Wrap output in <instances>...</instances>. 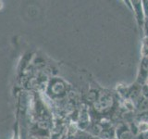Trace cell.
I'll return each instance as SVG.
<instances>
[{"label": "cell", "mask_w": 148, "mask_h": 139, "mask_svg": "<svg viewBox=\"0 0 148 139\" xmlns=\"http://www.w3.org/2000/svg\"><path fill=\"white\" fill-rule=\"evenodd\" d=\"M147 83V85H148V79H147V83Z\"/></svg>", "instance_id": "cell-12"}, {"label": "cell", "mask_w": 148, "mask_h": 139, "mask_svg": "<svg viewBox=\"0 0 148 139\" xmlns=\"http://www.w3.org/2000/svg\"><path fill=\"white\" fill-rule=\"evenodd\" d=\"M132 136L130 124L126 122H119L115 128V137L117 139H132Z\"/></svg>", "instance_id": "cell-3"}, {"label": "cell", "mask_w": 148, "mask_h": 139, "mask_svg": "<svg viewBox=\"0 0 148 139\" xmlns=\"http://www.w3.org/2000/svg\"><path fill=\"white\" fill-rule=\"evenodd\" d=\"M132 12L135 16V20L139 27H143V21H145V13H143L142 0H132Z\"/></svg>", "instance_id": "cell-4"}, {"label": "cell", "mask_w": 148, "mask_h": 139, "mask_svg": "<svg viewBox=\"0 0 148 139\" xmlns=\"http://www.w3.org/2000/svg\"><path fill=\"white\" fill-rule=\"evenodd\" d=\"M135 109L141 113L148 112V99L142 97V98L135 104Z\"/></svg>", "instance_id": "cell-5"}, {"label": "cell", "mask_w": 148, "mask_h": 139, "mask_svg": "<svg viewBox=\"0 0 148 139\" xmlns=\"http://www.w3.org/2000/svg\"><path fill=\"white\" fill-rule=\"evenodd\" d=\"M142 29H143V36L148 37V18L145 19V21H143Z\"/></svg>", "instance_id": "cell-9"}, {"label": "cell", "mask_w": 148, "mask_h": 139, "mask_svg": "<svg viewBox=\"0 0 148 139\" xmlns=\"http://www.w3.org/2000/svg\"><path fill=\"white\" fill-rule=\"evenodd\" d=\"M114 105V98L109 93H99L98 97L95 102V109L97 112H106L109 110Z\"/></svg>", "instance_id": "cell-1"}, {"label": "cell", "mask_w": 148, "mask_h": 139, "mask_svg": "<svg viewBox=\"0 0 148 139\" xmlns=\"http://www.w3.org/2000/svg\"><path fill=\"white\" fill-rule=\"evenodd\" d=\"M140 54H141V58L148 57V37L143 36V38L142 39Z\"/></svg>", "instance_id": "cell-7"}, {"label": "cell", "mask_w": 148, "mask_h": 139, "mask_svg": "<svg viewBox=\"0 0 148 139\" xmlns=\"http://www.w3.org/2000/svg\"><path fill=\"white\" fill-rule=\"evenodd\" d=\"M49 89L51 90V94L57 97H63L67 94V85L61 79L56 78L51 81Z\"/></svg>", "instance_id": "cell-2"}, {"label": "cell", "mask_w": 148, "mask_h": 139, "mask_svg": "<svg viewBox=\"0 0 148 139\" xmlns=\"http://www.w3.org/2000/svg\"><path fill=\"white\" fill-rule=\"evenodd\" d=\"M117 92L120 96V97H122L124 99H127L129 95V85L119 83V85H117Z\"/></svg>", "instance_id": "cell-6"}, {"label": "cell", "mask_w": 148, "mask_h": 139, "mask_svg": "<svg viewBox=\"0 0 148 139\" xmlns=\"http://www.w3.org/2000/svg\"><path fill=\"white\" fill-rule=\"evenodd\" d=\"M142 5L145 16V18H148V0H142Z\"/></svg>", "instance_id": "cell-10"}, {"label": "cell", "mask_w": 148, "mask_h": 139, "mask_svg": "<svg viewBox=\"0 0 148 139\" xmlns=\"http://www.w3.org/2000/svg\"><path fill=\"white\" fill-rule=\"evenodd\" d=\"M147 58V63H148V57H146Z\"/></svg>", "instance_id": "cell-11"}, {"label": "cell", "mask_w": 148, "mask_h": 139, "mask_svg": "<svg viewBox=\"0 0 148 139\" xmlns=\"http://www.w3.org/2000/svg\"><path fill=\"white\" fill-rule=\"evenodd\" d=\"M141 95L143 98L148 99V85L147 83L141 86Z\"/></svg>", "instance_id": "cell-8"}]
</instances>
